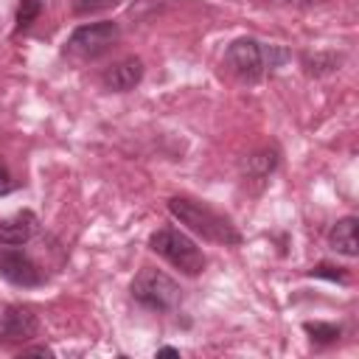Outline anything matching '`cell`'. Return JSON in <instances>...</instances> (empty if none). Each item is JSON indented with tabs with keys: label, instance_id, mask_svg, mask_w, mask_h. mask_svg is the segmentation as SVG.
I'll return each instance as SVG.
<instances>
[{
	"label": "cell",
	"instance_id": "cell-7",
	"mask_svg": "<svg viewBox=\"0 0 359 359\" xmlns=\"http://www.w3.org/2000/svg\"><path fill=\"white\" fill-rule=\"evenodd\" d=\"M39 331V320L34 314V309L28 306H6L0 314V339L3 342H28L31 337H36Z\"/></svg>",
	"mask_w": 359,
	"mask_h": 359
},
{
	"label": "cell",
	"instance_id": "cell-13",
	"mask_svg": "<svg viewBox=\"0 0 359 359\" xmlns=\"http://www.w3.org/2000/svg\"><path fill=\"white\" fill-rule=\"evenodd\" d=\"M303 331L309 334V339H311L314 345H328V342H337V339L342 337V328H339V325H334V323H320V320L303 323Z\"/></svg>",
	"mask_w": 359,
	"mask_h": 359
},
{
	"label": "cell",
	"instance_id": "cell-15",
	"mask_svg": "<svg viewBox=\"0 0 359 359\" xmlns=\"http://www.w3.org/2000/svg\"><path fill=\"white\" fill-rule=\"evenodd\" d=\"M311 278H325V280H334V283H348V272L345 266H337V264H317L309 269Z\"/></svg>",
	"mask_w": 359,
	"mask_h": 359
},
{
	"label": "cell",
	"instance_id": "cell-2",
	"mask_svg": "<svg viewBox=\"0 0 359 359\" xmlns=\"http://www.w3.org/2000/svg\"><path fill=\"white\" fill-rule=\"evenodd\" d=\"M289 59V50L280 45H266L255 36H238L224 50V65L241 81H261L264 76L275 73Z\"/></svg>",
	"mask_w": 359,
	"mask_h": 359
},
{
	"label": "cell",
	"instance_id": "cell-5",
	"mask_svg": "<svg viewBox=\"0 0 359 359\" xmlns=\"http://www.w3.org/2000/svg\"><path fill=\"white\" fill-rule=\"evenodd\" d=\"M121 39V28L112 20H101V22H87L79 25L67 42H65V53L76 56V59H98L104 56L109 48H115Z\"/></svg>",
	"mask_w": 359,
	"mask_h": 359
},
{
	"label": "cell",
	"instance_id": "cell-17",
	"mask_svg": "<svg viewBox=\"0 0 359 359\" xmlns=\"http://www.w3.org/2000/svg\"><path fill=\"white\" fill-rule=\"evenodd\" d=\"M11 191H14V180L8 177L6 168H0V196H6V194H11Z\"/></svg>",
	"mask_w": 359,
	"mask_h": 359
},
{
	"label": "cell",
	"instance_id": "cell-9",
	"mask_svg": "<svg viewBox=\"0 0 359 359\" xmlns=\"http://www.w3.org/2000/svg\"><path fill=\"white\" fill-rule=\"evenodd\" d=\"M39 230V219L31 210H17L14 216L0 219V244L6 247H20L28 244Z\"/></svg>",
	"mask_w": 359,
	"mask_h": 359
},
{
	"label": "cell",
	"instance_id": "cell-8",
	"mask_svg": "<svg viewBox=\"0 0 359 359\" xmlns=\"http://www.w3.org/2000/svg\"><path fill=\"white\" fill-rule=\"evenodd\" d=\"M140 79H143V59L137 56H126L101 73V84L112 93H129L140 84Z\"/></svg>",
	"mask_w": 359,
	"mask_h": 359
},
{
	"label": "cell",
	"instance_id": "cell-12",
	"mask_svg": "<svg viewBox=\"0 0 359 359\" xmlns=\"http://www.w3.org/2000/svg\"><path fill=\"white\" fill-rule=\"evenodd\" d=\"M275 165H278V151L264 149V151H255V154L247 157L244 171H247L250 177H255V180H264V177H269V174L275 171Z\"/></svg>",
	"mask_w": 359,
	"mask_h": 359
},
{
	"label": "cell",
	"instance_id": "cell-6",
	"mask_svg": "<svg viewBox=\"0 0 359 359\" xmlns=\"http://www.w3.org/2000/svg\"><path fill=\"white\" fill-rule=\"evenodd\" d=\"M0 278H6L14 286H22V289L42 286V280H45L42 269L25 252L11 250L6 244H0Z\"/></svg>",
	"mask_w": 359,
	"mask_h": 359
},
{
	"label": "cell",
	"instance_id": "cell-19",
	"mask_svg": "<svg viewBox=\"0 0 359 359\" xmlns=\"http://www.w3.org/2000/svg\"><path fill=\"white\" fill-rule=\"evenodd\" d=\"M157 356H180V351L171 348V345H165V348H157Z\"/></svg>",
	"mask_w": 359,
	"mask_h": 359
},
{
	"label": "cell",
	"instance_id": "cell-14",
	"mask_svg": "<svg viewBox=\"0 0 359 359\" xmlns=\"http://www.w3.org/2000/svg\"><path fill=\"white\" fill-rule=\"evenodd\" d=\"M42 14V0H20L17 3V31H25Z\"/></svg>",
	"mask_w": 359,
	"mask_h": 359
},
{
	"label": "cell",
	"instance_id": "cell-18",
	"mask_svg": "<svg viewBox=\"0 0 359 359\" xmlns=\"http://www.w3.org/2000/svg\"><path fill=\"white\" fill-rule=\"evenodd\" d=\"M22 353H36V356H53V351H50V348H45V345H36V348H22Z\"/></svg>",
	"mask_w": 359,
	"mask_h": 359
},
{
	"label": "cell",
	"instance_id": "cell-10",
	"mask_svg": "<svg viewBox=\"0 0 359 359\" xmlns=\"http://www.w3.org/2000/svg\"><path fill=\"white\" fill-rule=\"evenodd\" d=\"M328 247L339 255L356 258L359 252V241H356V216H345L339 219L331 230H328Z\"/></svg>",
	"mask_w": 359,
	"mask_h": 359
},
{
	"label": "cell",
	"instance_id": "cell-16",
	"mask_svg": "<svg viewBox=\"0 0 359 359\" xmlns=\"http://www.w3.org/2000/svg\"><path fill=\"white\" fill-rule=\"evenodd\" d=\"M121 0H73V11L76 14H98L107 8H115Z\"/></svg>",
	"mask_w": 359,
	"mask_h": 359
},
{
	"label": "cell",
	"instance_id": "cell-4",
	"mask_svg": "<svg viewBox=\"0 0 359 359\" xmlns=\"http://www.w3.org/2000/svg\"><path fill=\"white\" fill-rule=\"evenodd\" d=\"M129 292H132L135 303H140L143 309H151V311H174L182 300L180 283L154 266H143L135 275Z\"/></svg>",
	"mask_w": 359,
	"mask_h": 359
},
{
	"label": "cell",
	"instance_id": "cell-20",
	"mask_svg": "<svg viewBox=\"0 0 359 359\" xmlns=\"http://www.w3.org/2000/svg\"><path fill=\"white\" fill-rule=\"evenodd\" d=\"M289 6H314V3H323V0H286Z\"/></svg>",
	"mask_w": 359,
	"mask_h": 359
},
{
	"label": "cell",
	"instance_id": "cell-3",
	"mask_svg": "<svg viewBox=\"0 0 359 359\" xmlns=\"http://www.w3.org/2000/svg\"><path fill=\"white\" fill-rule=\"evenodd\" d=\"M149 250L157 252L160 258H165L174 269H180L182 275H199L205 272V255L196 247L194 238H188L182 230L177 227H160L149 236Z\"/></svg>",
	"mask_w": 359,
	"mask_h": 359
},
{
	"label": "cell",
	"instance_id": "cell-11",
	"mask_svg": "<svg viewBox=\"0 0 359 359\" xmlns=\"http://www.w3.org/2000/svg\"><path fill=\"white\" fill-rule=\"evenodd\" d=\"M339 65H342V56L334 50H317L303 59V70L309 76H328V73L339 70Z\"/></svg>",
	"mask_w": 359,
	"mask_h": 359
},
{
	"label": "cell",
	"instance_id": "cell-1",
	"mask_svg": "<svg viewBox=\"0 0 359 359\" xmlns=\"http://www.w3.org/2000/svg\"><path fill=\"white\" fill-rule=\"evenodd\" d=\"M168 213L185 224L191 233H196L199 238L205 241H213V244H224V247H236L241 244V233L238 227L219 210H213L210 205L205 202H196V199H188V196H171L168 199Z\"/></svg>",
	"mask_w": 359,
	"mask_h": 359
}]
</instances>
